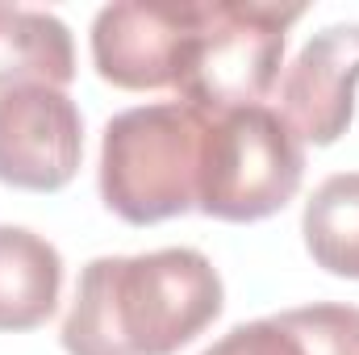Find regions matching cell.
<instances>
[{
	"label": "cell",
	"mask_w": 359,
	"mask_h": 355,
	"mask_svg": "<svg viewBox=\"0 0 359 355\" xmlns=\"http://www.w3.org/2000/svg\"><path fill=\"white\" fill-rule=\"evenodd\" d=\"M301 234L318 267L359 280V172H339L313 188L305 201Z\"/></svg>",
	"instance_id": "8fae6325"
},
{
	"label": "cell",
	"mask_w": 359,
	"mask_h": 355,
	"mask_svg": "<svg viewBox=\"0 0 359 355\" xmlns=\"http://www.w3.org/2000/svg\"><path fill=\"white\" fill-rule=\"evenodd\" d=\"M205 4H104L92 21V63L117 88H176Z\"/></svg>",
	"instance_id": "8992f818"
},
{
	"label": "cell",
	"mask_w": 359,
	"mask_h": 355,
	"mask_svg": "<svg viewBox=\"0 0 359 355\" xmlns=\"http://www.w3.org/2000/svg\"><path fill=\"white\" fill-rule=\"evenodd\" d=\"M305 176V147L268 105L213 113L201 147L196 209L217 222H264L280 213Z\"/></svg>",
	"instance_id": "3957f363"
},
{
	"label": "cell",
	"mask_w": 359,
	"mask_h": 355,
	"mask_svg": "<svg viewBox=\"0 0 359 355\" xmlns=\"http://www.w3.org/2000/svg\"><path fill=\"white\" fill-rule=\"evenodd\" d=\"M201 355H359L355 305H301L234 326Z\"/></svg>",
	"instance_id": "ba28073f"
},
{
	"label": "cell",
	"mask_w": 359,
	"mask_h": 355,
	"mask_svg": "<svg viewBox=\"0 0 359 355\" xmlns=\"http://www.w3.org/2000/svg\"><path fill=\"white\" fill-rule=\"evenodd\" d=\"M59 251L25 226H0V330L42 326L59 305Z\"/></svg>",
	"instance_id": "30bf717a"
},
{
	"label": "cell",
	"mask_w": 359,
	"mask_h": 355,
	"mask_svg": "<svg viewBox=\"0 0 359 355\" xmlns=\"http://www.w3.org/2000/svg\"><path fill=\"white\" fill-rule=\"evenodd\" d=\"M226 288L192 247L100 255L80 272L63 318L67 355H176L217 314Z\"/></svg>",
	"instance_id": "6da1fadb"
},
{
	"label": "cell",
	"mask_w": 359,
	"mask_h": 355,
	"mask_svg": "<svg viewBox=\"0 0 359 355\" xmlns=\"http://www.w3.org/2000/svg\"><path fill=\"white\" fill-rule=\"evenodd\" d=\"M76 76L72 29L46 8L0 4V92L46 84L63 88Z\"/></svg>",
	"instance_id": "9c48e42d"
},
{
	"label": "cell",
	"mask_w": 359,
	"mask_h": 355,
	"mask_svg": "<svg viewBox=\"0 0 359 355\" xmlns=\"http://www.w3.org/2000/svg\"><path fill=\"white\" fill-rule=\"evenodd\" d=\"M84 159V117L63 88L0 92V184L59 192Z\"/></svg>",
	"instance_id": "5b68a950"
},
{
	"label": "cell",
	"mask_w": 359,
	"mask_h": 355,
	"mask_svg": "<svg viewBox=\"0 0 359 355\" xmlns=\"http://www.w3.org/2000/svg\"><path fill=\"white\" fill-rule=\"evenodd\" d=\"M359 88V21L318 29L280 80L284 126L313 147H330L355 117Z\"/></svg>",
	"instance_id": "52a82bcc"
},
{
	"label": "cell",
	"mask_w": 359,
	"mask_h": 355,
	"mask_svg": "<svg viewBox=\"0 0 359 355\" xmlns=\"http://www.w3.org/2000/svg\"><path fill=\"white\" fill-rule=\"evenodd\" d=\"M209 113L155 100L117 113L100 138V196L130 226H155L196 209Z\"/></svg>",
	"instance_id": "7a4b0ae2"
},
{
	"label": "cell",
	"mask_w": 359,
	"mask_h": 355,
	"mask_svg": "<svg viewBox=\"0 0 359 355\" xmlns=\"http://www.w3.org/2000/svg\"><path fill=\"white\" fill-rule=\"evenodd\" d=\"M301 13H305L301 4H268V0L205 4L176 80L180 100L209 117L264 105V96L280 80L284 34Z\"/></svg>",
	"instance_id": "277c9868"
}]
</instances>
